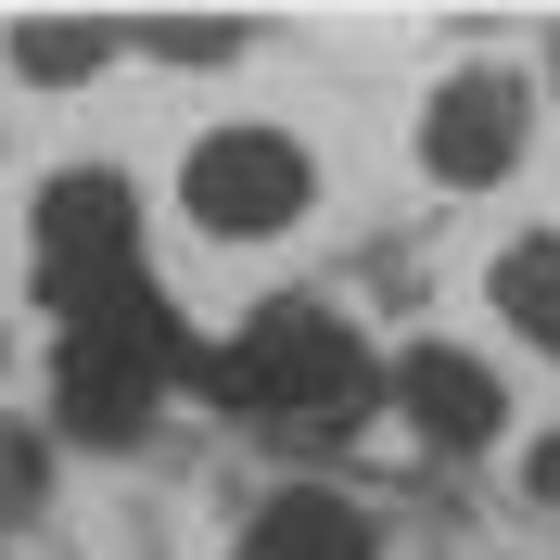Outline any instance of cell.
Returning a JSON list of instances; mask_svg holds the SVG:
<instances>
[{"mask_svg":"<svg viewBox=\"0 0 560 560\" xmlns=\"http://www.w3.org/2000/svg\"><path fill=\"white\" fill-rule=\"evenodd\" d=\"M205 395L230 420H255V433H357L370 395H383V357L357 345L318 293H280V306H255L205 357Z\"/></svg>","mask_w":560,"mask_h":560,"instance_id":"obj_1","label":"cell"},{"mask_svg":"<svg viewBox=\"0 0 560 560\" xmlns=\"http://www.w3.org/2000/svg\"><path fill=\"white\" fill-rule=\"evenodd\" d=\"M178 370H191V345H178L166 293H153V280H128L115 306L65 318V370H51V408H65V433H90V446H140Z\"/></svg>","mask_w":560,"mask_h":560,"instance_id":"obj_2","label":"cell"},{"mask_svg":"<svg viewBox=\"0 0 560 560\" xmlns=\"http://www.w3.org/2000/svg\"><path fill=\"white\" fill-rule=\"evenodd\" d=\"M140 280V191L115 166H65L38 191V293L51 318H90Z\"/></svg>","mask_w":560,"mask_h":560,"instance_id":"obj_3","label":"cell"},{"mask_svg":"<svg viewBox=\"0 0 560 560\" xmlns=\"http://www.w3.org/2000/svg\"><path fill=\"white\" fill-rule=\"evenodd\" d=\"M306 191H318V166H306V140H280V128H205L191 166H178V205L205 217L217 243H268V230H293Z\"/></svg>","mask_w":560,"mask_h":560,"instance_id":"obj_4","label":"cell"},{"mask_svg":"<svg viewBox=\"0 0 560 560\" xmlns=\"http://www.w3.org/2000/svg\"><path fill=\"white\" fill-rule=\"evenodd\" d=\"M523 140H535V90L510 65L433 77V103H420V166L446 178V191H497V178L523 166Z\"/></svg>","mask_w":560,"mask_h":560,"instance_id":"obj_5","label":"cell"},{"mask_svg":"<svg viewBox=\"0 0 560 560\" xmlns=\"http://www.w3.org/2000/svg\"><path fill=\"white\" fill-rule=\"evenodd\" d=\"M383 383H395V408H408V433H420V446H446V458H471L497 420H510L497 370H485V357H458V345H408Z\"/></svg>","mask_w":560,"mask_h":560,"instance_id":"obj_6","label":"cell"},{"mask_svg":"<svg viewBox=\"0 0 560 560\" xmlns=\"http://www.w3.org/2000/svg\"><path fill=\"white\" fill-rule=\"evenodd\" d=\"M243 560H370V523H357L331 485H280L243 523Z\"/></svg>","mask_w":560,"mask_h":560,"instance_id":"obj_7","label":"cell"},{"mask_svg":"<svg viewBox=\"0 0 560 560\" xmlns=\"http://www.w3.org/2000/svg\"><path fill=\"white\" fill-rule=\"evenodd\" d=\"M497 318H510L535 357H560V230H523V243L497 255Z\"/></svg>","mask_w":560,"mask_h":560,"instance_id":"obj_8","label":"cell"},{"mask_svg":"<svg viewBox=\"0 0 560 560\" xmlns=\"http://www.w3.org/2000/svg\"><path fill=\"white\" fill-rule=\"evenodd\" d=\"M115 51H128V26H13V77H38V90H77Z\"/></svg>","mask_w":560,"mask_h":560,"instance_id":"obj_9","label":"cell"},{"mask_svg":"<svg viewBox=\"0 0 560 560\" xmlns=\"http://www.w3.org/2000/svg\"><path fill=\"white\" fill-rule=\"evenodd\" d=\"M38 485H51V458L26 433H0V510H38Z\"/></svg>","mask_w":560,"mask_h":560,"instance_id":"obj_10","label":"cell"},{"mask_svg":"<svg viewBox=\"0 0 560 560\" xmlns=\"http://www.w3.org/2000/svg\"><path fill=\"white\" fill-rule=\"evenodd\" d=\"M153 51H178V65H217V51H243L230 26H153Z\"/></svg>","mask_w":560,"mask_h":560,"instance_id":"obj_11","label":"cell"},{"mask_svg":"<svg viewBox=\"0 0 560 560\" xmlns=\"http://www.w3.org/2000/svg\"><path fill=\"white\" fill-rule=\"evenodd\" d=\"M523 497H535V510H560V420L535 433V458H523Z\"/></svg>","mask_w":560,"mask_h":560,"instance_id":"obj_12","label":"cell"},{"mask_svg":"<svg viewBox=\"0 0 560 560\" xmlns=\"http://www.w3.org/2000/svg\"><path fill=\"white\" fill-rule=\"evenodd\" d=\"M548 65H560V51H548Z\"/></svg>","mask_w":560,"mask_h":560,"instance_id":"obj_13","label":"cell"}]
</instances>
